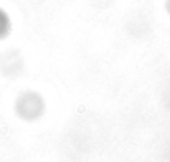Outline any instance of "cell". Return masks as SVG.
Listing matches in <instances>:
<instances>
[{
	"label": "cell",
	"instance_id": "6da1fadb",
	"mask_svg": "<svg viewBox=\"0 0 170 162\" xmlns=\"http://www.w3.org/2000/svg\"><path fill=\"white\" fill-rule=\"evenodd\" d=\"M15 112L21 120L33 122L44 114L45 102L37 92H24L16 98Z\"/></svg>",
	"mask_w": 170,
	"mask_h": 162
}]
</instances>
